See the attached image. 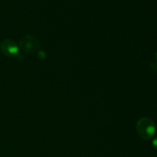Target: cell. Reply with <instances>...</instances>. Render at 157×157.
Segmentation results:
<instances>
[{
	"instance_id": "5",
	"label": "cell",
	"mask_w": 157,
	"mask_h": 157,
	"mask_svg": "<svg viewBox=\"0 0 157 157\" xmlns=\"http://www.w3.org/2000/svg\"><path fill=\"white\" fill-rule=\"evenodd\" d=\"M38 57H39L40 58H41V59H44V58L46 57L45 53H44L43 51H40V52L38 53Z\"/></svg>"
},
{
	"instance_id": "2",
	"label": "cell",
	"mask_w": 157,
	"mask_h": 157,
	"mask_svg": "<svg viewBox=\"0 0 157 157\" xmlns=\"http://www.w3.org/2000/svg\"><path fill=\"white\" fill-rule=\"evenodd\" d=\"M18 46L23 52L32 55L39 49L40 42L33 35H25L20 39Z\"/></svg>"
},
{
	"instance_id": "3",
	"label": "cell",
	"mask_w": 157,
	"mask_h": 157,
	"mask_svg": "<svg viewBox=\"0 0 157 157\" xmlns=\"http://www.w3.org/2000/svg\"><path fill=\"white\" fill-rule=\"evenodd\" d=\"M0 49L3 55L12 58L18 56L19 54V46L15 41L12 39H5L0 44Z\"/></svg>"
},
{
	"instance_id": "4",
	"label": "cell",
	"mask_w": 157,
	"mask_h": 157,
	"mask_svg": "<svg viewBox=\"0 0 157 157\" xmlns=\"http://www.w3.org/2000/svg\"><path fill=\"white\" fill-rule=\"evenodd\" d=\"M150 67H151V68L157 71V52L155 55V61L150 63Z\"/></svg>"
},
{
	"instance_id": "1",
	"label": "cell",
	"mask_w": 157,
	"mask_h": 157,
	"mask_svg": "<svg viewBox=\"0 0 157 157\" xmlns=\"http://www.w3.org/2000/svg\"><path fill=\"white\" fill-rule=\"evenodd\" d=\"M136 131L138 135L145 140H150L156 133L154 122L149 117H143L136 124Z\"/></svg>"
},
{
	"instance_id": "6",
	"label": "cell",
	"mask_w": 157,
	"mask_h": 157,
	"mask_svg": "<svg viewBox=\"0 0 157 157\" xmlns=\"http://www.w3.org/2000/svg\"><path fill=\"white\" fill-rule=\"evenodd\" d=\"M152 144H153V147H154L155 149H156V150H157V137L155 138V139L153 140V142H152Z\"/></svg>"
}]
</instances>
